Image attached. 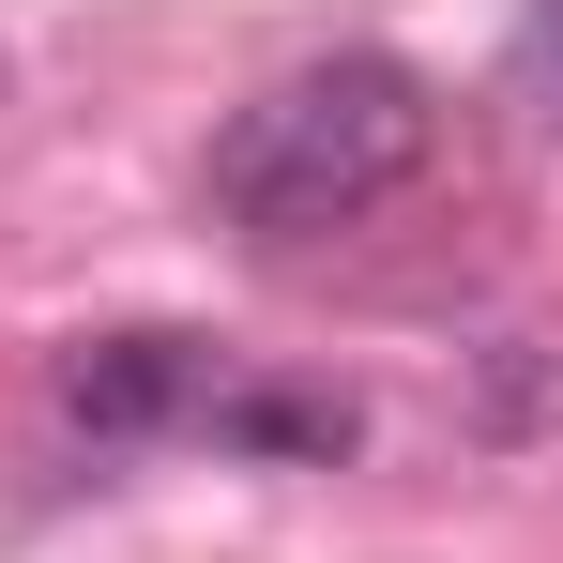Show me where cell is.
<instances>
[{
    "instance_id": "cell-1",
    "label": "cell",
    "mask_w": 563,
    "mask_h": 563,
    "mask_svg": "<svg viewBox=\"0 0 563 563\" xmlns=\"http://www.w3.org/2000/svg\"><path fill=\"white\" fill-rule=\"evenodd\" d=\"M427 153H442V92H427L411 62L351 46V62H305V77H275L260 107H229V137H213V213L260 229V244H320V229L380 213Z\"/></svg>"
},
{
    "instance_id": "cell-3",
    "label": "cell",
    "mask_w": 563,
    "mask_h": 563,
    "mask_svg": "<svg viewBox=\"0 0 563 563\" xmlns=\"http://www.w3.org/2000/svg\"><path fill=\"white\" fill-rule=\"evenodd\" d=\"M198 427L244 442V457H351V411H335V396H229V380H213Z\"/></svg>"
},
{
    "instance_id": "cell-2",
    "label": "cell",
    "mask_w": 563,
    "mask_h": 563,
    "mask_svg": "<svg viewBox=\"0 0 563 563\" xmlns=\"http://www.w3.org/2000/svg\"><path fill=\"white\" fill-rule=\"evenodd\" d=\"M62 411H77L92 442L198 427V411H213V351H198V335H168V320H137V335H77V351H62Z\"/></svg>"
}]
</instances>
